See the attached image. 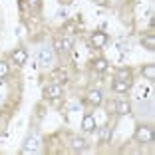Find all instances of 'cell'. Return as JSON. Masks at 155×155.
<instances>
[{"label":"cell","instance_id":"cell-9","mask_svg":"<svg viewBox=\"0 0 155 155\" xmlns=\"http://www.w3.org/2000/svg\"><path fill=\"white\" fill-rule=\"evenodd\" d=\"M115 111H117L119 115H127L129 111H131V104H129V101H117V104H115Z\"/></svg>","mask_w":155,"mask_h":155},{"label":"cell","instance_id":"cell-19","mask_svg":"<svg viewBox=\"0 0 155 155\" xmlns=\"http://www.w3.org/2000/svg\"><path fill=\"white\" fill-rule=\"evenodd\" d=\"M52 78H54L56 82H66V72H54Z\"/></svg>","mask_w":155,"mask_h":155},{"label":"cell","instance_id":"cell-12","mask_svg":"<svg viewBox=\"0 0 155 155\" xmlns=\"http://www.w3.org/2000/svg\"><path fill=\"white\" fill-rule=\"evenodd\" d=\"M141 74L145 76V80H155V66H143V70H141Z\"/></svg>","mask_w":155,"mask_h":155},{"label":"cell","instance_id":"cell-3","mask_svg":"<svg viewBox=\"0 0 155 155\" xmlns=\"http://www.w3.org/2000/svg\"><path fill=\"white\" fill-rule=\"evenodd\" d=\"M36 149H38V139L36 137H28L26 141H24V145H22V155H30Z\"/></svg>","mask_w":155,"mask_h":155},{"label":"cell","instance_id":"cell-16","mask_svg":"<svg viewBox=\"0 0 155 155\" xmlns=\"http://www.w3.org/2000/svg\"><path fill=\"white\" fill-rule=\"evenodd\" d=\"M40 60H42V64H48L52 60V52L48 50V48H42L40 50Z\"/></svg>","mask_w":155,"mask_h":155},{"label":"cell","instance_id":"cell-7","mask_svg":"<svg viewBox=\"0 0 155 155\" xmlns=\"http://www.w3.org/2000/svg\"><path fill=\"white\" fill-rule=\"evenodd\" d=\"M111 87H114V91H117V94H123V91L129 90V82H123V80H117V78H115Z\"/></svg>","mask_w":155,"mask_h":155},{"label":"cell","instance_id":"cell-11","mask_svg":"<svg viewBox=\"0 0 155 155\" xmlns=\"http://www.w3.org/2000/svg\"><path fill=\"white\" fill-rule=\"evenodd\" d=\"M141 46H143V48H147V50H155V36H153V34H149V36L141 38Z\"/></svg>","mask_w":155,"mask_h":155},{"label":"cell","instance_id":"cell-1","mask_svg":"<svg viewBox=\"0 0 155 155\" xmlns=\"http://www.w3.org/2000/svg\"><path fill=\"white\" fill-rule=\"evenodd\" d=\"M135 139L139 143H149V141H153V129H151L149 125H141V127H137Z\"/></svg>","mask_w":155,"mask_h":155},{"label":"cell","instance_id":"cell-18","mask_svg":"<svg viewBox=\"0 0 155 155\" xmlns=\"http://www.w3.org/2000/svg\"><path fill=\"white\" fill-rule=\"evenodd\" d=\"M8 72H10L8 64H6V62H0V78H4V76H8Z\"/></svg>","mask_w":155,"mask_h":155},{"label":"cell","instance_id":"cell-2","mask_svg":"<svg viewBox=\"0 0 155 155\" xmlns=\"http://www.w3.org/2000/svg\"><path fill=\"white\" fill-rule=\"evenodd\" d=\"M90 42H91L94 48H104V46L107 44V34H105V32H94Z\"/></svg>","mask_w":155,"mask_h":155},{"label":"cell","instance_id":"cell-15","mask_svg":"<svg viewBox=\"0 0 155 155\" xmlns=\"http://www.w3.org/2000/svg\"><path fill=\"white\" fill-rule=\"evenodd\" d=\"M72 46H74V40L70 36H66L64 40H60V50H72Z\"/></svg>","mask_w":155,"mask_h":155},{"label":"cell","instance_id":"cell-17","mask_svg":"<svg viewBox=\"0 0 155 155\" xmlns=\"http://www.w3.org/2000/svg\"><path fill=\"white\" fill-rule=\"evenodd\" d=\"M94 70H96V72H105V70H107V62H105V60H97L96 64H94Z\"/></svg>","mask_w":155,"mask_h":155},{"label":"cell","instance_id":"cell-10","mask_svg":"<svg viewBox=\"0 0 155 155\" xmlns=\"http://www.w3.org/2000/svg\"><path fill=\"white\" fill-rule=\"evenodd\" d=\"M86 139L84 137H72V149L74 151H84L86 149Z\"/></svg>","mask_w":155,"mask_h":155},{"label":"cell","instance_id":"cell-13","mask_svg":"<svg viewBox=\"0 0 155 155\" xmlns=\"http://www.w3.org/2000/svg\"><path fill=\"white\" fill-rule=\"evenodd\" d=\"M117 80H123V82H129V84H131V72H129V70H125V68H121L117 72Z\"/></svg>","mask_w":155,"mask_h":155},{"label":"cell","instance_id":"cell-14","mask_svg":"<svg viewBox=\"0 0 155 155\" xmlns=\"http://www.w3.org/2000/svg\"><path fill=\"white\" fill-rule=\"evenodd\" d=\"M110 137H111V127H101L100 129V141L101 143H105Z\"/></svg>","mask_w":155,"mask_h":155},{"label":"cell","instance_id":"cell-20","mask_svg":"<svg viewBox=\"0 0 155 155\" xmlns=\"http://www.w3.org/2000/svg\"><path fill=\"white\" fill-rule=\"evenodd\" d=\"M105 2L107 0H96V4H100V6H105Z\"/></svg>","mask_w":155,"mask_h":155},{"label":"cell","instance_id":"cell-6","mask_svg":"<svg viewBox=\"0 0 155 155\" xmlns=\"http://www.w3.org/2000/svg\"><path fill=\"white\" fill-rule=\"evenodd\" d=\"M101 100H104V96H101L100 90H90L87 91V101H90L91 105H100Z\"/></svg>","mask_w":155,"mask_h":155},{"label":"cell","instance_id":"cell-4","mask_svg":"<svg viewBox=\"0 0 155 155\" xmlns=\"http://www.w3.org/2000/svg\"><path fill=\"white\" fill-rule=\"evenodd\" d=\"M44 94H46V97L56 100V97L62 96V86H60V84H52V86H48V87L44 90Z\"/></svg>","mask_w":155,"mask_h":155},{"label":"cell","instance_id":"cell-5","mask_svg":"<svg viewBox=\"0 0 155 155\" xmlns=\"http://www.w3.org/2000/svg\"><path fill=\"white\" fill-rule=\"evenodd\" d=\"M12 60L18 66H24V64H26V60H28V52L22 50V48H20V50H14L12 52Z\"/></svg>","mask_w":155,"mask_h":155},{"label":"cell","instance_id":"cell-8","mask_svg":"<svg viewBox=\"0 0 155 155\" xmlns=\"http://www.w3.org/2000/svg\"><path fill=\"white\" fill-rule=\"evenodd\" d=\"M82 129L84 131H94V129H96V119H94V115H86V117H84Z\"/></svg>","mask_w":155,"mask_h":155}]
</instances>
